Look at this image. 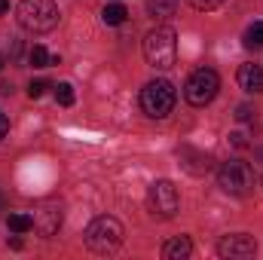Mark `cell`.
I'll return each mask as SVG.
<instances>
[{"label":"cell","instance_id":"1","mask_svg":"<svg viewBox=\"0 0 263 260\" xmlns=\"http://www.w3.org/2000/svg\"><path fill=\"white\" fill-rule=\"evenodd\" d=\"M15 18L31 34H49L59 25V6L52 0H22L15 9Z\"/></svg>","mask_w":263,"mask_h":260},{"label":"cell","instance_id":"2","mask_svg":"<svg viewBox=\"0 0 263 260\" xmlns=\"http://www.w3.org/2000/svg\"><path fill=\"white\" fill-rule=\"evenodd\" d=\"M144 59L147 65L156 67V70H168L178 59V37L172 28H153L147 37H144Z\"/></svg>","mask_w":263,"mask_h":260},{"label":"cell","instance_id":"3","mask_svg":"<svg viewBox=\"0 0 263 260\" xmlns=\"http://www.w3.org/2000/svg\"><path fill=\"white\" fill-rule=\"evenodd\" d=\"M123 236L126 230L117 217H95L86 227V248L92 254H114L123 245Z\"/></svg>","mask_w":263,"mask_h":260},{"label":"cell","instance_id":"4","mask_svg":"<svg viewBox=\"0 0 263 260\" xmlns=\"http://www.w3.org/2000/svg\"><path fill=\"white\" fill-rule=\"evenodd\" d=\"M217 184H220L223 193L230 196H251L254 187H257V175H254V169L248 162L230 159V162H223L217 169Z\"/></svg>","mask_w":263,"mask_h":260},{"label":"cell","instance_id":"5","mask_svg":"<svg viewBox=\"0 0 263 260\" xmlns=\"http://www.w3.org/2000/svg\"><path fill=\"white\" fill-rule=\"evenodd\" d=\"M175 86L168 80H153L141 89V107L147 117L153 120H165L172 110H175Z\"/></svg>","mask_w":263,"mask_h":260},{"label":"cell","instance_id":"6","mask_svg":"<svg viewBox=\"0 0 263 260\" xmlns=\"http://www.w3.org/2000/svg\"><path fill=\"white\" fill-rule=\"evenodd\" d=\"M217 89H220V77H217L211 67H199V70L190 73V80H187V86H184V98H187L193 107H205L208 101H214Z\"/></svg>","mask_w":263,"mask_h":260},{"label":"cell","instance_id":"7","mask_svg":"<svg viewBox=\"0 0 263 260\" xmlns=\"http://www.w3.org/2000/svg\"><path fill=\"white\" fill-rule=\"evenodd\" d=\"M178 205H181V196H178V187L172 181H153L150 190H147V208L153 217L159 220H168L178 214Z\"/></svg>","mask_w":263,"mask_h":260},{"label":"cell","instance_id":"8","mask_svg":"<svg viewBox=\"0 0 263 260\" xmlns=\"http://www.w3.org/2000/svg\"><path fill=\"white\" fill-rule=\"evenodd\" d=\"M217 254L227 260H248L257 254V242L248 233H233V236H223L217 242Z\"/></svg>","mask_w":263,"mask_h":260},{"label":"cell","instance_id":"9","mask_svg":"<svg viewBox=\"0 0 263 260\" xmlns=\"http://www.w3.org/2000/svg\"><path fill=\"white\" fill-rule=\"evenodd\" d=\"M59 227H62V205H55V202H43L40 208H37V214H34V230H40V236H55L59 233Z\"/></svg>","mask_w":263,"mask_h":260},{"label":"cell","instance_id":"10","mask_svg":"<svg viewBox=\"0 0 263 260\" xmlns=\"http://www.w3.org/2000/svg\"><path fill=\"white\" fill-rule=\"evenodd\" d=\"M190 254H193L190 236H175V239H168V242L162 245V257L165 260H187Z\"/></svg>","mask_w":263,"mask_h":260},{"label":"cell","instance_id":"11","mask_svg":"<svg viewBox=\"0 0 263 260\" xmlns=\"http://www.w3.org/2000/svg\"><path fill=\"white\" fill-rule=\"evenodd\" d=\"M239 86L245 92H263V67L260 65H242L239 67Z\"/></svg>","mask_w":263,"mask_h":260},{"label":"cell","instance_id":"12","mask_svg":"<svg viewBox=\"0 0 263 260\" xmlns=\"http://www.w3.org/2000/svg\"><path fill=\"white\" fill-rule=\"evenodd\" d=\"M175 9H178V0H147V12H150L156 22L172 18V15H175Z\"/></svg>","mask_w":263,"mask_h":260},{"label":"cell","instance_id":"13","mask_svg":"<svg viewBox=\"0 0 263 260\" xmlns=\"http://www.w3.org/2000/svg\"><path fill=\"white\" fill-rule=\"evenodd\" d=\"M6 227L12 230V233H31L34 230V214H9L6 217Z\"/></svg>","mask_w":263,"mask_h":260},{"label":"cell","instance_id":"14","mask_svg":"<svg viewBox=\"0 0 263 260\" xmlns=\"http://www.w3.org/2000/svg\"><path fill=\"white\" fill-rule=\"evenodd\" d=\"M126 6L123 3H107L104 6V12H101V18H104V25H123L126 22Z\"/></svg>","mask_w":263,"mask_h":260},{"label":"cell","instance_id":"15","mask_svg":"<svg viewBox=\"0 0 263 260\" xmlns=\"http://www.w3.org/2000/svg\"><path fill=\"white\" fill-rule=\"evenodd\" d=\"M28 62L34 67H49V65H59V55H49L43 46H34V49L28 52Z\"/></svg>","mask_w":263,"mask_h":260},{"label":"cell","instance_id":"16","mask_svg":"<svg viewBox=\"0 0 263 260\" xmlns=\"http://www.w3.org/2000/svg\"><path fill=\"white\" fill-rule=\"evenodd\" d=\"M245 46H248V49H260L263 46V22H254V25L245 31Z\"/></svg>","mask_w":263,"mask_h":260},{"label":"cell","instance_id":"17","mask_svg":"<svg viewBox=\"0 0 263 260\" xmlns=\"http://www.w3.org/2000/svg\"><path fill=\"white\" fill-rule=\"evenodd\" d=\"M55 101H59L62 107H70V104H73V86H70V83H59V86H55Z\"/></svg>","mask_w":263,"mask_h":260},{"label":"cell","instance_id":"18","mask_svg":"<svg viewBox=\"0 0 263 260\" xmlns=\"http://www.w3.org/2000/svg\"><path fill=\"white\" fill-rule=\"evenodd\" d=\"M193 9H199V12H211V9H217L223 0H187Z\"/></svg>","mask_w":263,"mask_h":260},{"label":"cell","instance_id":"19","mask_svg":"<svg viewBox=\"0 0 263 260\" xmlns=\"http://www.w3.org/2000/svg\"><path fill=\"white\" fill-rule=\"evenodd\" d=\"M236 120H239V123H251V120H254V110H251L248 104H239V107H236Z\"/></svg>","mask_w":263,"mask_h":260},{"label":"cell","instance_id":"20","mask_svg":"<svg viewBox=\"0 0 263 260\" xmlns=\"http://www.w3.org/2000/svg\"><path fill=\"white\" fill-rule=\"evenodd\" d=\"M46 89H49V86H46L43 80H37V83H31V86H28V95H31V98H40Z\"/></svg>","mask_w":263,"mask_h":260},{"label":"cell","instance_id":"21","mask_svg":"<svg viewBox=\"0 0 263 260\" xmlns=\"http://www.w3.org/2000/svg\"><path fill=\"white\" fill-rule=\"evenodd\" d=\"M6 132H9V120H6V114L0 110V138H6Z\"/></svg>","mask_w":263,"mask_h":260},{"label":"cell","instance_id":"22","mask_svg":"<svg viewBox=\"0 0 263 260\" xmlns=\"http://www.w3.org/2000/svg\"><path fill=\"white\" fill-rule=\"evenodd\" d=\"M230 138H233V144H236V147H248V141H245V135H242V132H236V135H230Z\"/></svg>","mask_w":263,"mask_h":260},{"label":"cell","instance_id":"23","mask_svg":"<svg viewBox=\"0 0 263 260\" xmlns=\"http://www.w3.org/2000/svg\"><path fill=\"white\" fill-rule=\"evenodd\" d=\"M6 9H9V0H0V15H3Z\"/></svg>","mask_w":263,"mask_h":260},{"label":"cell","instance_id":"24","mask_svg":"<svg viewBox=\"0 0 263 260\" xmlns=\"http://www.w3.org/2000/svg\"><path fill=\"white\" fill-rule=\"evenodd\" d=\"M0 208H3V193H0Z\"/></svg>","mask_w":263,"mask_h":260},{"label":"cell","instance_id":"25","mask_svg":"<svg viewBox=\"0 0 263 260\" xmlns=\"http://www.w3.org/2000/svg\"><path fill=\"white\" fill-rule=\"evenodd\" d=\"M0 67H3V55H0Z\"/></svg>","mask_w":263,"mask_h":260}]
</instances>
